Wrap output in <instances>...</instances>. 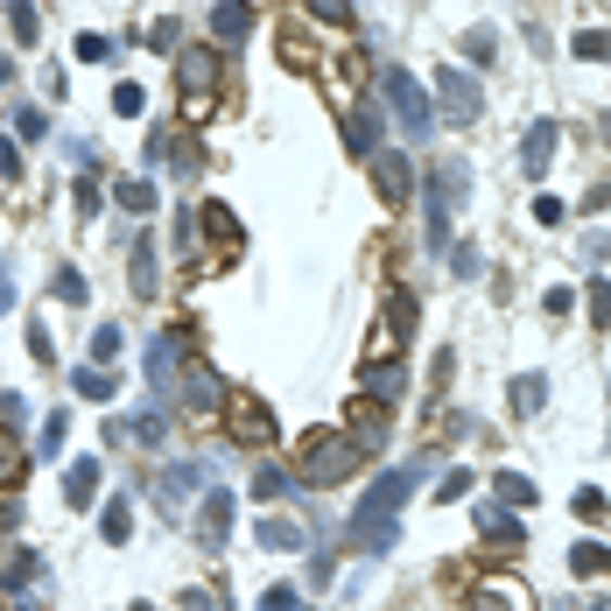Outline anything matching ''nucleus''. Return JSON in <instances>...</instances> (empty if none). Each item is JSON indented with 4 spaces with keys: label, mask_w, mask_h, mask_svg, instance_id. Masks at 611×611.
Here are the masks:
<instances>
[{
    "label": "nucleus",
    "mask_w": 611,
    "mask_h": 611,
    "mask_svg": "<svg viewBox=\"0 0 611 611\" xmlns=\"http://www.w3.org/2000/svg\"><path fill=\"white\" fill-rule=\"evenodd\" d=\"M450 183H443V176H429V246H443L450 253Z\"/></svg>",
    "instance_id": "4be33fe9"
},
{
    "label": "nucleus",
    "mask_w": 611,
    "mask_h": 611,
    "mask_svg": "<svg viewBox=\"0 0 611 611\" xmlns=\"http://www.w3.org/2000/svg\"><path fill=\"white\" fill-rule=\"evenodd\" d=\"M8 28H14V42H36L42 36V14L28 8V0H14V8H8Z\"/></svg>",
    "instance_id": "c9c22d12"
},
{
    "label": "nucleus",
    "mask_w": 611,
    "mask_h": 611,
    "mask_svg": "<svg viewBox=\"0 0 611 611\" xmlns=\"http://www.w3.org/2000/svg\"><path fill=\"white\" fill-rule=\"evenodd\" d=\"M0 176H22V155H14V141H0Z\"/></svg>",
    "instance_id": "4d7b16f0"
},
{
    "label": "nucleus",
    "mask_w": 611,
    "mask_h": 611,
    "mask_svg": "<svg viewBox=\"0 0 611 611\" xmlns=\"http://www.w3.org/2000/svg\"><path fill=\"white\" fill-rule=\"evenodd\" d=\"M78 56H85V64H106V56H113V42L92 28V36H78Z\"/></svg>",
    "instance_id": "37998d69"
},
{
    "label": "nucleus",
    "mask_w": 611,
    "mask_h": 611,
    "mask_svg": "<svg viewBox=\"0 0 611 611\" xmlns=\"http://www.w3.org/2000/svg\"><path fill=\"white\" fill-rule=\"evenodd\" d=\"M14 133H28V141H42V133H50V120H42L36 106H22V113H14Z\"/></svg>",
    "instance_id": "a18cd8bd"
},
{
    "label": "nucleus",
    "mask_w": 611,
    "mask_h": 611,
    "mask_svg": "<svg viewBox=\"0 0 611 611\" xmlns=\"http://www.w3.org/2000/svg\"><path fill=\"white\" fill-rule=\"evenodd\" d=\"M590 611H611V598H598V604H590Z\"/></svg>",
    "instance_id": "052dcab7"
},
{
    "label": "nucleus",
    "mask_w": 611,
    "mask_h": 611,
    "mask_svg": "<svg viewBox=\"0 0 611 611\" xmlns=\"http://www.w3.org/2000/svg\"><path fill=\"white\" fill-rule=\"evenodd\" d=\"M148 162H155V169H169V176H190V169H198V148H190L183 133L162 127L155 141H148Z\"/></svg>",
    "instance_id": "f3484780"
},
{
    "label": "nucleus",
    "mask_w": 611,
    "mask_h": 611,
    "mask_svg": "<svg viewBox=\"0 0 611 611\" xmlns=\"http://www.w3.org/2000/svg\"><path fill=\"white\" fill-rule=\"evenodd\" d=\"M464 611H534V604H527V584H513V576H485V584L464 590Z\"/></svg>",
    "instance_id": "1a4fd4ad"
},
{
    "label": "nucleus",
    "mask_w": 611,
    "mask_h": 611,
    "mask_svg": "<svg viewBox=\"0 0 611 611\" xmlns=\"http://www.w3.org/2000/svg\"><path fill=\"white\" fill-rule=\"evenodd\" d=\"M584 303H590V317H598V323H611V281H590Z\"/></svg>",
    "instance_id": "49530a36"
},
{
    "label": "nucleus",
    "mask_w": 611,
    "mask_h": 611,
    "mask_svg": "<svg viewBox=\"0 0 611 611\" xmlns=\"http://www.w3.org/2000/svg\"><path fill=\"white\" fill-rule=\"evenodd\" d=\"M492 50H499V36H492V28H464V56H471V64H485Z\"/></svg>",
    "instance_id": "58836bf2"
},
{
    "label": "nucleus",
    "mask_w": 611,
    "mask_h": 611,
    "mask_svg": "<svg viewBox=\"0 0 611 611\" xmlns=\"http://www.w3.org/2000/svg\"><path fill=\"white\" fill-rule=\"evenodd\" d=\"M260 548H267V556H303V548H309L303 520H289V513H267V520H260Z\"/></svg>",
    "instance_id": "a211bd4d"
},
{
    "label": "nucleus",
    "mask_w": 611,
    "mask_h": 611,
    "mask_svg": "<svg viewBox=\"0 0 611 611\" xmlns=\"http://www.w3.org/2000/svg\"><path fill=\"white\" fill-rule=\"evenodd\" d=\"M506 400H513V415H542V400H548V380H542V372H520V380L506 386Z\"/></svg>",
    "instance_id": "a878e982"
},
{
    "label": "nucleus",
    "mask_w": 611,
    "mask_h": 611,
    "mask_svg": "<svg viewBox=\"0 0 611 611\" xmlns=\"http://www.w3.org/2000/svg\"><path fill=\"white\" fill-rule=\"evenodd\" d=\"M576 56H584V64H604L611 56V28H576V42H570Z\"/></svg>",
    "instance_id": "473e14b6"
},
{
    "label": "nucleus",
    "mask_w": 611,
    "mask_h": 611,
    "mask_svg": "<svg viewBox=\"0 0 611 611\" xmlns=\"http://www.w3.org/2000/svg\"><path fill=\"white\" fill-rule=\"evenodd\" d=\"M386 338H394V345H400V338H415V295H408V289H394V295L380 303V331H372V359H386Z\"/></svg>",
    "instance_id": "9d476101"
},
{
    "label": "nucleus",
    "mask_w": 611,
    "mask_h": 611,
    "mask_svg": "<svg viewBox=\"0 0 611 611\" xmlns=\"http://www.w3.org/2000/svg\"><path fill=\"white\" fill-rule=\"evenodd\" d=\"M50 289L64 295V303H85V275H78V267H56V281H50Z\"/></svg>",
    "instance_id": "a19ab883"
},
{
    "label": "nucleus",
    "mask_w": 611,
    "mask_h": 611,
    "mask_svg": "<svg viewBox=\"0 0 611 611\" xmlns=\"http://www.w3.org/2000/svg\"><path fill=\"white\" fill-rule=\"evenodd\" d=\"M260 611H295V590H289V584H275V590L260 598Z\"/></svg>",
    "instance_id": "864d4df0"
},
{
    "label": "nucleus",
    "mask_w": 611,
    "mask_h": 611,
    "mask_svg": "<svg viewBox=\"0 0 611 611\" xmlns=\"http://www.w3.org/2000/svg\"><path fill=\"white\" fill-rule=\"evenodd\" d=\"M281 492H289L281 471H260V479H253V499H281Z\"/></svg>",
    "instance_id": "09e8293b"
},
{
    "label": "nucleus",
    "mask_w": 611,
    "mask_h": 611,
    "mask_svg": "<svg viewBox=\"0 0 611 611\" xmlns=\"http://www.w3.org/2000/svg\"><path fill=\"white\" fill-rule=\"evenodd\" d=\"M570 506H576V520H604V492H590V485H584V492H576V499H570Z\"/></svg>",
    "instance_id": "c03bdc74"
},
{
    "label": "nucleus",
    "mask_w": 611,
    "mask_h": 611,
    "mask_svg": "<svg viewBox=\"0 0 611 611\" xmlns=\"http://www.w3.org/2000/svg\"><path fill=\"white\" fill-rule=\"evenodd\" d=\"M8 78H14V64H8V56H0V85H8Z\"/></svg>",
    "instance_id": "13d9d810"
},
{
    "label": "nucleus",
    "mask_w": 611,
    "mask_h": 611,
    "mask_svg": "<svg viewBox=\"0 0 611 611\" xmlns=\"http://www.w3.org/2000/svg\"><path fill=\"white\" fill-rule=\"evenodd\" d=\"M556 120H534L527 127V141H520V169H527L534 176V183H542V176H548V162H556Z\"/></svg>",
    "instance_id": "4468645a"
},
{
    "label": "nucleus",
    "mask_w": 611,
    "mask_h": 611,
    "mask_svg": "<svg viewBox=\"0 0 611 611\" xmlns=\"http://www.w3.org/2000/svg\"><path fill=\"white\" fill-rule=\"evenodd\" d=\"M71 386H78L85 400H113V394H120V380H113V372H99V366H78V372H71Z\"/></svg>",
    "instance_id": "c85d7f7f"
},
{
    "label": "nucleus",
    "mask_w": 611,
    "mask_h": 611,
    "mask_svg": "<svg viewBox=\"0 0 611 611\" xmlns=\"http://www.w3.org/2000/svg\"><path fill=\"white\" fill-rule=\"evenodd\" d=\"M28 352H36L42 366H56V359H50V331H42V323H28Z\"/></svg>",
    "instance_id": "5fc2aeb1"
},
{
    "label": "nucleus",
    "mask_w": 611,
    "mask_h": 611,
    "mask_svg": "<svg viewBox=\"0 0 611 611\" xmlns=\"http://www.w3.org/2000/svg\"><path fill=\"white\" fill-rule=\"evenodd\" d=\"M176 611H218V598H212V590H183V598H176Z\"/></svg>",
    "instance_id": "603ef678"
},
{
    "label": "nucleus",
    "mask_w": 611,
    "mask_h": 611,
    "mask_svg": "<svg viewBox=\"0 0 611 611\" xmlns=\"http://www.w3.org/2000/svg\"><path fill=\"white\" fill-rule=\"evenodd\" d=\"M190 492H212V471H204V464H162V479H155L162 513H176V506H183Z\"/></svg>",
    "instance_id": "9b49d317"
},
{
    "label": "nucleus",
    "mask_w": 611,
    "mask_h": 611,
    "mask_svg": "<svg viewBox=\"0 0 611 611\" xmlns=\"http://www.w3.org/2000/svg\"><path fill=\"white\" fill-rule=\"evenodd\" d=\"M176 78H183V120H212L218 106V56L212 50H183V64H176Z\"/></svg>",
    "instance_id": "39448f33"
},
{
    "label": "nucleus",
    "mask_w": 611,
    "mask_h": 611,
    "mask_svg": "<svg viewBox=\"0 0 611 611\" xmlns=\"http://www.w3.org/2000/svg\"><path fill=\"white\" fill-rule=\"evenodd\" d=\"M400 394H408V372H400V359H366L359 366V400H372V408H394Z\"/></svg>",
    "instance_id": "6e6552de"
},
{
    "label": "nucleus",
    "mask_w": 611,
    "mask_h": 611,
    "mask_svg": "<svg viewBox=\"0 0 611 611\" xmlns=\"http://www.w3.org/2000/svg\"><path fill=\"white\" fill-rule=\"evenodd\" d=\"M380 92H386V106H394V120H400V133H408V141H429V133H436V106H429V92H422V85H415L400 64L380 78Z\"/></svg>",
    "instance_id": "20e7f679"
},
{
    "label": "nucleus",
    "mask_w": 611,
    "mask_h": 611,
    "mask_svg": "<svg viewBox=\"0 0 611 611\" xmlns=\"http://www.w3.org/2000/svg\"><path fill=\"white\" fill-rule=\"evenodd\" d=\"M141 106H148V92H141V85H113V113H120V120H133Z\"/></svg>",
    "instance_id": "4c0bfd02"
},
{
    "label": "nucleus",
    "mask_w": 611,
    "mask_h": 611,
    "mask_svg": "<svg viewBox=\"0 0 611 611\" xmlns=\"http://www.w3.org/2000/svg\"><path fill=\"white\" fill-rule=\"evenodd\" d=\"M429 106H436L450 127H479V113H485V85H479V71L443 64V71H436V99H429Z\"/></svg>",
    "instance_id": "7ed1b4c3"
},
{
    "label": "nucleus",
    "mask_w": 611,
    "mask_h": 611,
    "mask_svg": "<svg viewBox=\"0 0 611 611\" xmlns=\"http://www.w3.org/2000/svg\"><path fill=\"white\" fill-rule=\"evenodd\" d=\"M113 198H120V212H133V218L155 212V183H148V176H127V183H113Z\"/></svg>",
    "instance_id": "bb28decb"
},
{
    "label": "nucleus",
    "mask_w": 611,
    "mask_h": 611,
    "mask_svg": "<svg viewBox=\"0 0 611 611\" xmlns=\"http://www.w3.org/2000/svg\"><path fill=\"white\" fill-rule=\"evenodd\" d=\"M295 479L303 485H345V479H359V450H352L345 436H331V429H317V436L303 443V457H295Z\"/></svg>",
    "instance_id": "f03ea898"
},
{
    "label": "nucleus",
    "mask_w": 611,
    "mask_h": 611,
    "mask_svg": "<svg viewBox=\"0 0 611 611\" xmlns=\"http://www.w3.org/2000/svg\"><path fill=\"white\" fill-rule=\"evenodd\" d=\"M345 148H352L359 162L380 155V113H372V106H352V113H345Z\"/></svg>",
    "instance_id": "412c9836"
},
{
    "label": "nucleus",
    "mask_w": 611,
    "mask_h": 611,
    "mask_svg": "<svg viewBox=\"0 0 611 611\" xmlns=\"http://www.w3.org/2000/svg\"><path fill=\"white\" fill-rule=\"evenodd\" d=\"M0 281H8V267H0Z\"/></svg>",
    "instance_id": "e2e57ef3"
},
{
    "label": "nucleus",
    "mask_w": 611,
    "mask_h": 611,
    "mask_svg": "<svg viewBox=\"0 0 611 611\" xmlns=\"http://www.w3.org/2000/svg\"><path fill=\"white\" fill-rule=\"evenodd\" d=\"M120 352H127V338H120V323H99V331H92V359H99V372H106L113 359H120Z\"/></svg>",
    "instance_id": "2f4dec72"
},
{
    "label": "nucleus",
    "mask_w": 611,
    "mask_h": 611,
    "mask_svg": "<svg viewBox=\"0 0 611 611\" xmlns=\"http://www.w3.org/2000/svg\"><path fill=\"white\" fill-rule=\"evenodd\" d=\"M372 183H380L386 204H408L415 198V162L408 155H372Z\"/></svg>",
    "instance_id": "f8f14e48"
},
{
    "label": "nucleus",
    "mask_w": 611,
    "mask_h": 611,
    "mask_svg": "<svg viewBox=\"0 0 611 611\" xmlns=\"http://www.w3.org/2000/svg\"><path fill=\"white\" fill-rule=\"evenodd\" d=\"M183 366H190V338L183 331H155V338H148V386H155V408L176 394Z\"/></svg>",
    "instance_id": "423d86ee"
},
{
    "label": "nucleus",
    "mask_w": 611,
    "mask_h": 611,
    "mask_svg": "<svg viewBox=\"0 0 611 611\" xmlns=\"http://www.w3.org/2000/svg\"><path fill=\"white\" fill-rule=\"evenodd\" d=\"M198 226L212 232V246H218V260H240V246H246V232H240V218L226 212V204H204L198 212Z\"/></svg>",
    "instance_id": "ddd939ff"
},
{
    "label": "nucleus",
    "mask_w": 611,
    "mask_h": 611,
    "mask_svg": "<svg viewBox=\"0 0 611 611\" xmlns=\"http://www.w3.org/2000/svg\"><path fill=\"white\" fill-rule=\"evenodd\" d=\"M246 28H253V8H246V0L212 8V36H218V42H246Z\"/></svg>",
    "instance_id": "393cba45"
},
{
    "label": "nucleus",
    "mask_w": 611,
    "mask_h": 611,
    "mask_svg": "<svg viewBox=\"0 0 611 611\" xmlns=\"http://www.w3.org/2000/svg\"><path fill=\"white\" fill-rule=\"evenodd\" d=\"M450 275H457V281H479V275H485L479 246H450Z\"/></svg>",
    "instance_id": "e433bc0d"
},
{
    "label": "nucleus",
    "mask_w": 611,
    "mask_h": 611,
    "mask_svg": "<svg viewBox=\"0 0 611 611\" xmlns=\"http://www.w3.org/2000/svg\"><path fill=\"white\" fill-rule=\"evenodd\" d=\"M8 303H14V289H8V281H0V309H8Z\"/></svg>",
    "instance_id": "bf43d9fd"
},
{
    "label": "nucleus",
    "mask_w": 611,
    "mask_h": 611,
    "mask_svg": "<svg viewBox=\"0 0 611 611\" xmlns=\"http://www.w3.org/2000/svg\"><path fill=\"white\" fill-rule=\"evenodd\" d=\"M281 56H289L295 71H309V64H317V56H309V42H303V36H281Z\"/></svg>",
    "instance_id": "de8ad7c7"
},
{
    "label": "nucleus",
    "mask_w": 611,
    "mask_h": 611,
    "mask_svg": "<svg viewBox=\"0 0 611 611\" xmlns=\"http://www.w3.org/2000/svg\"><path fill=\"white\" fill-rule=\"evenodd\" d=\"M386 415H394V408H372V400H352V450H380V443H386Z\"/></svg>",
    "instance_id": "dca6fc26"
},
{
    "label": "nucleus",
    "mask_w": 611,
    "mask_h": 611,
    "mask_svg": "<svg viewBox=\"0 0 611 611\" xmlns=\"http://www.w3.org/2000/svg\"><path fill=\"white\" fill-rule=\"evenodd\" d=\"M127 275H133V295H141V303H155V240H148V232H133L127 240Z\"/></svg>",
    "instance_id": "6ab92c4d"
},
{
    "label": "nucleus",
    "mask_w": 611,
    "mask_h": 611,
    "mask_svg": "<svg viewBox=\"0 0 611 611\" xmlns=\"http://www.w3.org/2000/svg\"><path fill=\"white\" fill-rule=\"evenodd\" d=\"M570 570L576 576H611V548L604 542H576L570 548Z\"/></svg>",
    "instance_id": "cd10ccee"
},
{
    "label": "nucleus",
    "mask_w": 611,
    "mask_h": 611,
    "mask_svg": "<svg viewBox=\"0 0 611 611\" xmlns=\"http://www.w3.org/2000/svg\"><path fill=\"white\" fill-rule=\"evenodd\" d=\"M479 534H485V548H506V556H520V542H527V527H520L506 506H485V513H479Z\"/></svg>",
    "instance_id": "aec40b11"
},
{
    "label": "nucleus",
    "mask_w": 611,
    "mask_h": 611,
    "mask_svg": "<svg viewBox=\"0 0 611 611\" xmlns=\"http://www.w3.org/2000/svg\"><path fill=\"white\" fill-rule=\"evenodd\" d=\"M492 485H499V506H513V513H520V506H534V479H520V471H499Z\"/></svg>",
    "instance_id": "7c9ffc66"
},
{
    "label": "nucleus",
    "mask_w": 611,
    "mask_h": 611,
    "mask_svg": "<svg viewBox=\"0 0 611 611\" xmlns=\"http://www.w3.org/2000/svg\"><path fill=\"white\" fill-rule=\"evenodd\" d=\"M576 253H584V260H590V267H598V260H604V253H611V240H604V232H584V240H576Z\"/></svg>",
    "instance_id": "8fccbe9b"
},
{
    "label": "nucleus",
    "mask_w": 611,
    "mask_h": 611,
    "mask_svg": "<svg viewBox=\"0 0 611 611\" xmlns=\"http://www.w3.org/2000/svg\"><path fill=\"white\" fill-rule=\"evenodd\" d=\"M64 436H71V415H50V422H42V457L64 450Z\"/></svg>",
    "instance_id": "79ce46f5"
},
{
    "label": "nucleus",
    "mask_w": 611,
    "mask_h": 611,
    "mask_svg": "<svg viewBox=\"0 0 611 611\" xmlns=\"http://www.w3.org/2000/svg\"><path fill=\"white\" fill-rule=\"evenodd\" d=\"M36 570H42V562H36V556H28V548H22V556H14L8 570H0V590H8V598H22V590L36 584Z\"/></svg>",
    "instance_id": "c756f323"
},
{
    "label": "nucleus",
    "mask_w": 611,
    "mask_h": 611,
    "mask_svg": "<svg viewBox=\"0 0 611 611\" xmlns=\"http://www.w3.org/2000/svg\"><path fill=\"white\" fill-rule=\"evenodd\" d=\"M534 226H562V198H534Z\"/></svg>",
    "instance_id": "3c124183"
},
{
    "label": "nucleus",
    "mask_w": 611,
    "mask_h": 611,
    "mask_svg": "<svg viewBox=\"0 0 611 611\" xmlns=\"http://www.w3.org/2000/svg\"><path fill=\"white\" fill-rule=\"evenodd\" d=\"M183 408H190V422H212V415L226 408V394H218V380H212V372H198V380L183 386Z\"/></svg>",
    "instance_id": "b1692460"
},
{
    "label": "nucleus",
    "mask_w": 611,
    "mask_h": 611,
    "mask_svg": "<svg viewBox=\"0 0 611 611\" xmlns=\"http://www.w3.org/2000/svg\"><path fill=\"white\" fill-rule=\"evenodd\" d=\"M22 415H28V408H22V394H0V429H14Z\"/></svg>",
    "instance_id": "6e6d98bb"
},
{
    "label": "nucleus",
    "mask_w": 611,
    "mask_h": 611,
    "mask_svg": "<svg viewBox=\"0 0 611 611\" xmlns=\"http://www.w3.org/2000/svg\"><path fill=\"white\" fill-rule=\"evenodd\" d=\"M127 436H133V443H148V450H155V443H162V436H169V422H162V408H148V415H133V422H127Z\"/></svg>",
    "instance_id": "f704fd0d"
},
{
    "label": "nucleus",
    "mask_w": 611,
    "mask_h": 611,
    "mask_svg": "<svg viewBox=\"0 0 611 611\" xmlns=\"http://www.w3.org/2000/svg\"><path fill=\"white\" fill-rule=\"evenodd\" d=\"M64 499H71V506H92V499H99V457L64 464Z\"/></svg>",
    "instance_id": "5701e85b"
},
{
    "label": "nucleus",
    "mask_w": 611,
    "mask_h": 611,
    "mask_svg": "<svg viewBox=\"0 0 611 611\" xmlns=\"http://www.w3.org/2000/svg\"><path fill=\"white\" fill-rule=\"evenodd\" d=\"M464 492H471V471H457V464H450V471L436 479V499H443V506H450V499H464Z\"/></svg>",
    "instance_id": "ea45409f"
},
{
    "label": "nucleus",
    "mask_w": 611,
    "mask_h": 611,
    "mask_svg": "<svg viewBox=\"0 0 611 611\" xmlns=\"http://www.w3.org/2000/svg\"><path fill=\"white\" fill-rule=\"evenodd\" d=\"M99 534H106V542H113V548H120V542H127V534H133V513H127V499H113V506H106V513H99Z\"/></svg>",
    "instance_id": "72a5a7b5"
},
{
    "label": "nucleus",
    "mask_w": 611,
    "mask_h": 611,
    "mask_svg": "<svg viewBox=\"0 0 611 611\" xmlns=\"http://www.w3.org/2000/svg\"><path fill=\"white\" fill-rule=\"evenodd\" d=\"M226 429H232V443H240V450H267V443H275V415H267V400L260 394H246V386H232L226 394Z\"/></svg>",
    "instance_id": "0eeeda50"
},
{
    "label": "nucleus",
    "mask_w": 611,
    "mask_h": 611,
    "mask_svg": "<svg viewBox=\"0 0 611 611\" xmlns=\"http://www.w3.org/2000/svg\"><path fill=\"white\" fill-rule=\"evenodd\" d=\"M133 611H155V604H133Z\"/></svg>",
    "instance_id": "680f3d73"
},
{
    "label": "nucleus",
    "mask_w": 611,
    "mask_h": 611,
    "mask_svg": "<svg viewBox=\"0 0 611 611\" xmlns=\"http://www.w3.org/2000/svg\"><path fill=\"white\" fill-rule=\"evenodd\" d=\"M226 534H232V492H226V485H212V492H204V513H198V542H204V548H218Z\"/></svg>",
    "instance_id": "2eb2a0df"
},
{
    "label": "nucleus",
    "mask_w": 611,
    "mask_h": 611,
    "mask_svg": "<svg viewBox=\"0 0 611 611\" xmlns=\"http://www.w3.org/2000/svg\"><path fill=\"white\" fill-rule=\"evenodd\" d=\"M436 471V457H408V464H394V471H380V479L366 485V499L352 506V520H345V542L352 548H366V556H380L386 542H394V527H400V506L415 499V485Z\"/></svg>",
    "instance_id": "f257e3e1"
}]
</instances>
